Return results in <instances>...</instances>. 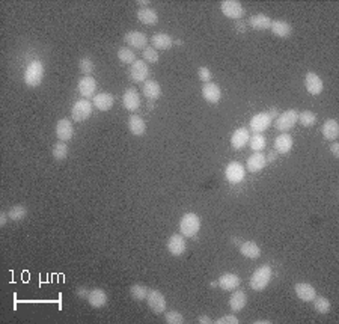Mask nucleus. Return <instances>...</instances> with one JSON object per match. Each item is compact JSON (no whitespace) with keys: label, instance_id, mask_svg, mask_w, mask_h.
Instances as JSON below:
<instances>
[{"label":"nucleus","instance_id":"f8f14e48","mask_svg":"<svg viewBox=\"0 0 339 324\" xmlns=\"http://www.w3.org/2000/svg\"><path fill=\"white\" fill-rule=\"evenodd\" d=\"M187 249V243L183 234H174L167 240V252L172 256H181Z\"/></svg>","mask_w":339,"mask_h":324},{"label":"nucleus","instance_id":"39448f33","mask_svg":"<svg viewBox=\"0 0 339 324\" xmlns=\"http://www.w3.org/2000/svg\"><path fill=\"white\" fill-rule=\"evenodd\" d=\"M299 122V112L296 109H288L279 115L276 121V128L282 133H288Z\"/></svg>","mask_w":339,"mask_h":324},{"label":"nucleus","instance_id":"2eb2a0df","mask_svg":"<svg viewBox=\"0 0 339 324\" xmlns=\"http://www.w3.org/2000/svg\"><path fill=\"white\" fill-rule=\"evenodd\" d=\"M56 136L62 142H68V140L73 139V136H74V127H73L71 119L62 118V119L58 121V124H56Z\"/></svg>","mask_w":339,"mask_h":324},{"label":"nucleus","instance_id":"dca6fc26","mask_svg":"<svg viewBox=\"0 0 339 324\" xmlns=\"http://www.w3.org/2000/svg\"><path fill=\"white\" fill-rule=\"evenodd\" d=\"M305 88L311 95H320L324 89V85H323V80L318 74L309 71L305 76Z\"/></svg>","mask_w":339,"mask_h":324},{"label":"nucleus","instance_id":"0eeeda50","mask_svg":"<svg viewBox=\"0 0 339 324\" xmlns=\"http://www.w3.org/2000/svg\"><path fill=\"white\" fill-rule=\"evenodd\" d=\"M220 11L222 14L231 18V20H241L243 15L246 14V9L243 8V5L237 0H223L220 3Z\"/></svg>","mask_w":339,"mask_h":324},{"label":"nucleus","instance_id":"603ef678","mask_svg":"<svg viewBox=\"0 0 339 324\" xmlns=\"http://www.w3.org/2000/svg\"><path fill=\"white\" fill-rule=\"evenodd\" d=\"M8 219H9L8 213H3V211H2V214H0V226H2V228H3V226L6 225Z\"/></svg>","mask_w":339,"mask_h":324},{"label":"nucleus","instance_id":"473e14b6","mask_svg":"<svg viewBox=\"0 0 339 324\" xmlns=\"http://www.w3.org/2000/svg\"><path fill=\"white\" fill-rule=\"evenodd\" d=\"M151 44L155 50H169L174 45V41L167 33H155L151 38Z\"/></svg>","mask_w":339,"mask_h":324},{"label":"nucleus","instance_id":"b1692460","mask_svg":"<svg viewBox=\"0 0 339 324\" xmlns=\"http://www.w3.org/2000/svg\"><path fill=\"white\" fill-rule=\"evenodd\" d=\"M293 145H294V140L287 133H282L274 139V151L277 154H288L293 149Z\"/></svg>","mask_w":339,"mask_h":324},{"label":"nucleus","instance_id":"1a4fd4ad","mask_svg":"<svg viewBox=\"0 0 339 324\" xmlns=\"http://www.w3.org/2000/svg\"><path fill=\"white\" fill-rule=\"evenodd\" d=\"M246 177V169L238 161H231L225 169V178L231 184H240Z\"/></svg>","mask_w":339,"mask_h":324},{"label":"nucleus","instance_id":"4d7b16f0","mask_svg":"<svg viewBox=\"0 0 339 324\" xmlns=\"http://www.w3.org/2000/svg\"><path fill=\"white\" fill-rule=\"evenodd\" d=\"M232 243H234V244H237L238 247H240V244H241V241H240V240H238L237 237H235V238H232Z\"/></svg>","mask_w":339,"mask_h":324},{"label":"nucleus","instance_id":"4468645a","mask_svg":"<svg viewBox=\"0 0 339 324\" xmlns=\"http://www.w3.org/2000/svg\"><path fill=\"white\" fill-rule=\"evenodd\" d=\"M271 121L273 119L270 118V115L267 112H259V113L252 116L249 125H250L253 133H262V131H265L271 125Z\"/></svg>","mask_w":339,"mask_h":324},{"label":"nucleus","instance_id":"6e6552de","mask_svg":"<svg viewBox=\"0 0 339 324\" xmlns=\"http://www.w3.org/2000/svg\"><path fill=\"white\" fill-rule=\"evenodd\" d=\"M148 76H149V67L145 61H136L128 70V77L134 83H145Z\"/></svg>","mask_w":339,"mask_h":324},{"label":"nucleus","instance_id":"5701e85b","mask_svg":"<svg viewBox=\"0 0 339 324\" xmlns=\"http://www.w3.org/2000/svg\"><path fill=\"white\" fill-rule=\"evenodd\" d=\"M217 284H219V287H220L223 291H234V290H237V288L240 287L241 279H240V276L235 275V273H225V275H222V276L219 278Z\"/></svg>","mask_w":339,"mask_h":324},{"label":"nucleus","instance_id":"9d476101","mask_svg":"<svg viewBox=\"0 0 339 324\" xmlns=\"http://www.w3.org/2000/svg\"><path fill=\"white\" fill-rule=\"evenodd\" d=\"M124 41L130 45V48H136V50H145L146 44H148V36L143 32L139 30H130L124 35Z\"/></svg>","mask_w":339,"mask_h":324},{"label":"nucleus","instance_id":"7ed1b4c3","mask_svg":"<svg viewBox=\"0 0 339 324\" xmlns=\"http://www.w3.org/2000/svg\"><path fill=\"white\" fill-rule=\"evenodd\" d=\"M201 229V217L196 213H186L180 220V231L184 237H195Z\"/></svg>","mask_w":339,"mask_h":324},{"label":"nucleus","instance_id":"3c124183","mask_svg":"<svg viewBox=\"0 0 339 324\" xmlns=\"http://www.w3.org/2000/svg\"><path fill=\"white\" fill-rule=\"evenodd\" d=\"M198 323L211 324V323H214V321H213V320H211V318H210L208 315H199V317H198Z\"/></svg>","mask_w":339,"mask_h":324},{"label":"nucleus","instance_id":"7c9ffc66","mask_svg":"<svg viewBox=\"0 0 339 324\" xmlns=\"http://www.w3.org/2000/svg\"><path fill=\"white\" fill-rule=\"evenodd\" d=\"M249 26L255 30H267L271 26V18L265 14H256L249 18Z\"/></svg>","mask_w":339,"mask_h":324},{"label":"nucleus","instance_id":"423d86ee","mask_svg":"<svg viewBox=\"0 0 339 324\" xmlns=\"http://www.w3.org/2000/svg\"><path fill=\"white\" fill-rule=\"evenodd\" d=\"M92 103L86 98H82L79 101L74 103V106L71 109V116L74 119V122H83L86 119L91 118L92 115Z\"/></svg>","mask_w":339,"mask_h":324},{"label":"nucleus","instance_id":"20e7f679","mask_svg":"<svg viewBox=\"0 0 339 324\" xmlns=\"http://www.w3.org/2000/svg\"><path fill=\"white\" fill-rule=\"evenodd\" d=\"M146 303H148V308H149L155 315H160V314L166 312L167 302H166L164 294H163L161 291H158V290H149V291H148Z\"/></svg>","mask_w":339,"mask_h":324},{"label":"nucleus","instance_id":"8fccbe9b","mask_svg":"<svg viewBox=\"0 0 339 324\" xmlns=\"http://www.w3.org/2000/svg\"><path fill=\"white\" fill-rule=\"evenodd\" d=\"M235 29H237L240 33H244V32H246V24H244L241 20H237V21H235Z\"/></svg>","mask_w":339,"mask_h":324},{"label":"nucleus","instance_id":"de8ad7c7","mask_svg":"<svg viewBox=\"0 0 339 324\" xmlns=\"http://www.w3.org/2000/svg\"><path fill=\"white\" fill-rule=\"evenodd\" d=\"M277 155H279V154H277L276 151H270V152H268V154L265 155V160H267V165H268V163H273V161H274V160L277 158Z\"/></svg>","mask_w":339,"mask_h":324},{"label":"nucleus","instance_id":"412c9836","mask_svg":"<svg viewBox=\"0 0 339 324\" xmlns=\"http://www.w3.org/2000/svg\"><path fill=\"white\" fill-rule=\"evenodd\" d=\"M249 139H250V134H249L247 128H244V127L237 128L232 133V136H231V146L234 149H241V148H244L247 145Z\"/></svg>","mask_w":339,"mask_h":324},{"label":"nucleus","instance_id":"f03ea898","mask_svg":"<svg viewBox=\"0 0 339 324\" xmlns=\"http://www.w3.org/2000/svg\"><path fill=\"white\" fill-rule=\"evenodd\" d=\"M271 275H273V272H271V267L270 265L264 264V265L258 267L253 272V275L250 276V282H249L250 288L253 291H258V293L259 291H264L268 287L270 281H271Z\"/></svg>","mask_w":339,"mask_h":324},{"label":"nucleus","instance_id":"6ab92c4d","mask_svg":"<svg viewBox=\"0 0 339 324\" xmlns=\"http://www.w3.org/2000/svg\"><path fill=\"white\" fill-rule=\"evenodd\" d=\"M247 305V294L243 290H234L229 299V308L232 312H241Z\"/></svg>","mask_w":339,"mask_h":324},{"label":"nucleus","instance_id":"c756f323","mask_svg":"<svg viewBox=\"0 0 339 324\" xmlns=\"http://www.w3.org/2000/svg\"><path fill=\"white\" fill-rule=\"evenodd\" d=\"M321 133L324 136V139L335 142L339 136V124L336 119H327L323 127H321Z\"/></svg>","mask_w":339,"mask_h":324},{"label":"nucleus","instance_id":"f704fd0d","mask_svg":"<svg viewBox=\"0 0 339 324\" xmlns=\"http://www.w3.org/2000/svg\"><path fill=\"white\" fill-rule=\"evenodd\" d=\"M118 59H119L122 64H125V65H133V64L137 61L134 51H133L130 47H121V48L118 50Z\"/></svg>","mask_w":339,"mask_h":324},{"label":"nucleus","instance_id":"864d4df0","mask_svg":"<svg viewBox=\"0 0 339 324\" xmlns=\"http://www.w3.org/2000/svg\"><path fill=\"white\" fill-rule=\"evenodd\" d=\"M267 113H268V115H270V118L273 119V118H276V116L279 115V110H277L276 107H271L268 112H267Z\"/></svg>","mask_w":339,"mask_h":324},{"label":"nucleus","instance_id":"72a5a7b5","mask_svg":"<svg viewBox=\"0 0 339 324\" xmlns=\"http://www.w3.org/2000/svg\"><path fill=\"white\" fill-rule=\"evenodd\" d=\"M68 151H70V148H68L67 142L59 140V142H56V143L53 145L51 154H53L54 160H58V161H64V160L68 157Z\"/></svg>","mask_w":339,"mask_h":324},{"label":"nucleus","instance_id":"f257e3e1","mask_svg":"<svg viewBox=\"0 0 339 324\" xmlns=\"http://www.w3.org/2000/svg\"><path fill=\"white\" fill-rule=\"evenodd\" d=\"M44 74H45V68L44 64L38 59L32 61L27 64L26 71H24V83L29 88H38L42 80H44Z\"/></svg>","mask_w":339,"mask_h":324},{"label":"nucleus","instance_id":"f3484780","mask_svg":"<svg viewBox=\"0 0 339 324\" xmlns=\"http://www.w3.org/2000/svg\"><path fill=\"white\" fill-rule=\"evenodd\" d=\"M294 291H296V296H297L300 300L306 302V303L312 302V300L317 297V290H315V287H312V285L308 284V282H299V284H296Z\"/></svg>","mask_w":339,"mask_h":324},{"label":"nucleus","instance_id":"c03bdc74","mask_svg":"<svg viewBox=\"0 0 339 324\" xmlns=\"http://www.w3.org/2000/svg\"><path fill=\"white\" fill-rule=\"evenodd\" d=\"M198 77H199L204 83H210L211 79H213V74H211V71H210L207 67H201V68L198 70Z\"/></svg>","mask_w":339,"mask_h":324},{"label":"nucleus","instance_id":"37998d69","mask_svg":"<svg viewBox=\"0 0 339 324\" xmlns=\"http://www.w3.org/2000/svg\"><path fill=\"white\" fill-rule=\"evenodd\" d=\"M164 321L167 324H183L186 320H184V315L180 312V311H169L166 312L164 315Z\"/></svg>","mask_w":339,"mask_h":324},{"label":"nucleus","instance_id":"09e8293b","mask_svg":"<svg viewBox=\"0 0 339 324\" xmlns=\"http://www.w3.org/2000/svg\"><path fill=\"white\" fill-rule=\"evenodd\" d=\"M330 151H332V154H333V157L335 158H339V143L335 140L333 143H332V146H330Z\"/></svg>","mask_w":339,"mask_h":324},{"label":"nucleus","instance_id":"49530a36","mask_svg":"<svg viewBox=\"0 0 339 324\" xmlns=\"http://www.w3.org/2000/svg\"><path fill=\"white\" fill-rule=\"evenodd\" d=\"M88 294H89V290L86 288V287H79L77 290H76V296L79 297V299H88Z\"/></svg>","mask_w":339,"mask_h":324},{"label":"nucleus","instance_id":"ea45409f","mask_svg":"<svg viewBox=\"0 0 339 324\" xmlns=\"http://www.w3.org/2000/svg\"><path fill=\"white\" fill-rule=\"evenodd\" d=\"M8 216H9V220H12V222H21L24 217L27 216V208L24 205H20V204L14 205V207L9 208Z\"/></svg>","mask_w":339,"mask_h":324},{"label":"nucleus","instance_id":"c9c22d12","mask_svg":"<svg viewBox=\"0 0 339 324\" xmlns=\"http://www.w3.org/2000/svg\"><path fill=\"white\" fill-rule=\"evenodd\" d=\"M317 115L311 110H303V112H299V122L302 124V127H314L317 124Z\"/></svg>","mask_w":339,"mask_h":324},{"label":"nucleus","instance_id":"4c0bfd02","mask_svg":"<svg viewBox=\"0 0 339 324\" xmlns=\"http://www.w3.org/2000/svg\"><path fill=\"white\" fill-rule=\"evenodd\" d=\"M249 143H250L252 151H255V152H261V151H264L265 146H267L265 137H264L261 133H255V134L249 139Z\"/></svg>","mask_w":339,"mask_h":324},{"label":"nucleus","instance_id":"a18cd8bd","mask_svg":"<svg viewBox=\"0 0 339 324\" xmlns=\"http://www.w3.org/2000/svg\"><path fill=\"white\" fill-rule=\"evenodd\" d=\"M214 323L216 324H238L240 323V320L235 317V315H232V314H228V315H223V317H220L219 320H214Z\"/></svg>","mask_w":339,"mask_h":324},{"label":"nucleus","instance_id":"aec40b11","mask_svg":"<svg viewBox=\"0 0 339 324\" xmlns=\"http://www.w3.org/2000/svg\"><path fill=\"white\" fill-rule=\"evenodd\" d=\"M88 303L95 309H100V308L106 306L107 305V293L101 288L91 290L89 294H88Z\"/></svg>","mask_w":339,"mask_h":324},{"label":"nucleus","instance_id":"58836bf2","mask_svg":"<svg viewBox=\"0 0 339 324\" xmlns=\"http://www.w3.org/2000/svg\"><path fill=\"white\" fill-rule=\"evenodd\" d=\"M79 70L83 76H91L95 71V64L89 56H83L79 61Z\"/></svg>","mask_w":339,"mask_h":324},{"label":"nucleus","instance_id":"bb28decb","mask_svg":"<svg viewBox=\"0 0 339 324\" xmlns=\"http://www.w3.org/2000/svg\"><path fill=\"white\" fill-rule=\"evenodd\" d=\"M143 95L149 100V101H155L161 97V86L158 82L155 80H146L143 83Z\"/></svg>","mask_w":339,"mask_h":324},{"label":"nucleus","instance_id":"a878e982","mask_svg":"<svg viewBox=\"0 0 339 324\" xmlns=\"http://www.w3.org/2000/svg\"><path fill=\"white\" fill-rule=\"evenodd\" d=\"M137 20L145 26H154L158 21V14L152 8H140L137 9Z\"/></svg>","mask_w":339,"mask_h":324},{"label":"nucleus","instance_id":"4be33fe9","mask_svg":"<svg viewBox=\"0 0 339 324\" xmlns=\"http://www.w3.org/2000/svg\"><path fill=\"white\" fill-rule=\"evenodd\" d=\"M246 166H247V171L252 172V174H256L259 171H262L265 166H267V160H265V155L262 152H253L247 161H246Z\"/></svg>","mask_w":339,"mask_h":324},{"label":"nucleus","instance_id":"e433bc0d","mask_svg":"<svg viewBox=\"0 0 339 324\" xmlns=\"http://www.w3.org/2000/svg\"><path fill=\"white\" fill-rule=\"evenodd\" d=\"M148 288L142 284H134L130 287V296L137 300V302H142V300H146V296H148Z\"/></svg>","mask_w":339,"mask_h":324},{"label":"nucleus","instance_id":"ddd939ff","mask_svg":"<svg viewBox=\"0 0 339 324\" xmlns=\"http://www.w3.org/2000/svg\"><path fill=\"white\" fill-rule=\"evenodd\" d=\"M201 91H202L204 100L207 103H210V104H217L222 100V89H220V86L217 83H213V82L204 83Z\"/></svg>","mask_w":339,"mask_h":324},{"label":"nucleus","instance_id":"5fc2aeb1","mask_svg":"<svg viewBox=\"0 0 339 324\" xmlns=\"http://www.w3.org/2000/svg\"><path fill=\"white\" fill-rule=\"evenodd\" d=\"M137 5H142L143 8H148V5H151L149 0H137Z\"/></svg>","mask_w":339,"mask_h":324},{"label":"nucleus","instance_id":"a211bd4d","mask_svg":"<svg viewBox=\"0 0 339 324\" xmlns=\"http://www.w3.org/2000/svg\"><path fill=\"white\" fill-rule=\"evenodd\" d=\"M122 104H124V107L127 109L128 112H136V110H139V107H140V95H139V92H137L134 88H128V89L124 92Z\"/></svg>","mask_w":339,"mask_h":324},{"label":"nucleus","instance_id":"79ce46f5","mask_svg":"<svg viewBox=\"0 0 339 324\" xmlns=\"http://www.w3.org/2000/svg\"><path fill=\"white\" fill-rule=\"evenodd\" d=\"M143 61L146 64H157L160 61V55L154 47H146L143 50Z\"/></svg>","mask_w":339,"mask_h":324},{"label":"nucleus","instance_id":"393cba45","mask_svg":"<svg viewBox=\"0 0 339 324\" xmlns=\"http://www.w3.org/2000/svg\"><path fill=\"white\" fill-rule=\"evenodd\" d=\"M130 133L133 136H143L145 131H146V124L143 121V118H140L139 115H130L128 118V124H127Z\"/></svg>","mask_w":339,"mask_h":324},{"label":"nucleus","instance_id":"cd10ccee","mask_svg":"<svg viewBox=\"0 0 339 324\" xmlns=\"http://www.w3.org/2000/svg\"><path fill=\"white\" fill-rule=\"evenodd\" d=\"M270 30H271L273 35L277 36V38H288V36L293 33V27H291V24L287 23V21H284V20L271 21Z\"/></svg>","mask_w":339,"mask_h":324},{"label":"nucleus","instance_id":"2f4dec72","mask_svg":"<svg viewBox=\"0 0 339 324\" xmlns=\"http://www.w3.org/2000/svg\"><path fill=\"white\" fill-rule=\"evenodd\" d=\"M92 104L98 109L100 112H107V110H110V109L113 107V104H115V98H113L112 94L101 92V94H98V95L94 97Z\"/></svg>","mask_w":339,"mask_h":324},{"label":"nucleus","instance_id":"9b49d317","mask_svg":"<svg viewBox=\"0 0 339 324\" xmlns=\"http://www.w3.org/2000/svg\"><path fill=\"white\" fill-rule=\"evenodd\" d=\"M77 89L83 98H86V100L94 98L95 91H97V80L92 76H83L77 83Z\"/></svg>","mask_w":339,"mask_h":324},{"label":"nucleus","instance_id":"c85d7f7f","mask_svg":"<svg viewBox=\"0 0 339 324\" xmlns=\"http://www.w3.org/2000/svg\"><path fill=\"white\" fill-rule=\"evenodd\" d=\"M240 253L247 259H258L261 256V247L255 241H244L240 244Z\"/></svg>","mask_w":339,"mask_h":324},{"label":"nucleus","instance_id":"6e6d98bb","mask_svg":"<svg viewBox=\"0 0 339 324\" xmlns=\"http://www.w3.org/2000/svg\"><path fill=\"white\" fill-rule=\"evenodd\" d=\"M255 323H256V324H259V323H261V324H270L271 321H270V320H258V321H255Z\"/></svg>","mask_w":339,"mask_h":324},{"label":"nucleus","instance_id":"a19ab883","mask_svg":"<svg viewBox=\"0 0 339 324\" xmlns=\"http://www.w3.org/2000/svg\"><path fill=\"white\" fill-rule=\"evenodd\" d=\"M314 309L318 312V314H329L330 309H332V303L326 299V297H315L314 300Z\"/></svg>","mask_w":339,"mask_h":324}]
</instances>
